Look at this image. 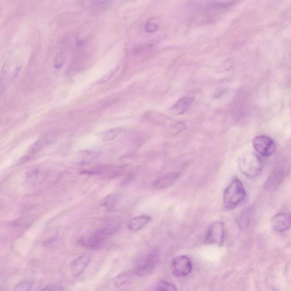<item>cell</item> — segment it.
I'll list each match as a JSON object with an SVG mask.
<instances>
[{"label":"cell","instance_id":"cell-23","mask_svg":"<svg viewBox=\"0 0 291 291\" xmlns=\"http://www.w3.org/2000/svg\"><path fill=\"white\" fill-rule=\"evenodd\" d=\"M33 287L32 281H25L18 284L13 291H30Z\"/></svg>","mask_w":291,"mask_h":291},{"label":"cell","instance_id":"cell-24","mask_svg":"<svg viewBox=\"0 0 291 291\" xmlns=\"http://www.w3.org/2000/svg\"><path fill=\"white\" fill-rule=\"evenodd\" d=\"M154 47V44H152L141 45V46L138 47L135 50V52L137 54L146 53V52L151 51L153 49Z\"/></svg>","mask_w":291,"mask_h":291},{"label":"cell","instance_id":"cell-25","mask_svg":"<svg viewBox=\"0 0 291 291\" xmlns=\"http://www.w3.org/2000/svg\"><path fill=\"white\" fill-rule=\"evenodd\" d=\"M63 291V287L59 284L56 285H50L44 287L40 291Z\"/></svg>","mask_w":291,"mask_h":291},{"label":"cell","instance_id":"cell-17","mask_svg":"<svg viewBox=\"0 0 291 291\" xmlns=\"http://www.w3.org/2000/svg\"><path fill=\"white\" fill-rule=\"evenodd\" d=\"M124 129L122 127H116L107 130L102 135V140L105 142L112 141L120 136L124 132Z\"/></svg>","mask_w":291,"mask_h":291},{"label":"cell","instance_id":"cell-8","mask_svg":"<svg viewBox=\"0 0 291 291\" xmlns=\"http://www.w3.org/2000/svg\"><path fill=\"white\" fill-rule=\"evenodd\" d=\"M22 65L16 62H9L3 65L1 71V89L6 87L9 82L18 77Z\"/></svg>","mask_w":291,"mask_h":291},{"label":"cell","instance_id":"cell-13","mask_svg":"<svg viewBox=\"0 0 291 291\" xmlns=\"http://www.w3.org/2000/svg\"><path fill=\"white\" fill-rule=\"evenodd\" d=\"M193 102V99L186 96L180 99L171 108V112L176 115H182L189 109Z\"/></svg>","mask_w":291,"mask_h":291},{"label":"cell","instance_id":"cell-9","mask_svg":"<svg viewBox=\"0 0 291 291\" xmlns=\"http://www.w3.org/2000/svg\"><path fill=\"white\" fill-rule=\"evenodd\" d=\"M57 138V134L55 133L49 132L43 134L35 143L32 145L30 147L28 154L26 157H23V160L22 162L27 161L31 158H33L38 152L42 149L53 144Z\"/></svg>","mask_w":291,"mask_h":291},{"label":"cell","instance_id":"cell-6","mask_svg":"<svg viewBox=\"0 0 291 291\" xmlns=\"http://www.w3.org/2000/svg\"><path fill=\"white\" fill-rule=\"evenodd\" d=\"M171 268L173 275L178 278H183L190 274L193 266L189 258L183 255L176 256L172 259Z\"/></svg>","mask_w":291,"mask_h":291},{"label":"cell","instance_id":"cell-11","mask_svg":"<svg viewBox=\"0 0 291 291\" xmlns=\"http://www.w3.org/2000/svg\"><path fill=\"white\" fill-rule=\"evenodd\" d=\"M92 260V256L85 254L79 256L73 261L70 265L71 272L75 277L82 274L87 268Z\"/></svg>","mask_w":291,"mask_h":291},{"label":"cell","instance_id":"cell-22","mask_svg":"<svg viewBox=\"0 0 291 291\" xmlns=\"http://www.w3.org/2000/svg\"><path fill=\"white\" fill-rule=\"evenodd\" d=\"M40 174V169L37 168L31 169V170L26 173V180L30 183H35L39 179Z\"/></svg>","mask_w":291,"mask_h":291},{"label":"cell","instance_id":"cell-3","mask_svg":"<svg viewBox=\"0 0 291 291\" xmlns=\"http://www.w3.org/2000/svg\"><path fill=\"white\" fill-rule=\"evenodd\" d=\"M158 259V255L155 251L142 255L135 265L133 271L135 275L144 276L150 274L157 266Z\"/></svg>","mask_w":291,"mask_h":291},{"label":"cell","instance_id":"cell-19","mask_svg":"<svg viewBox=\"0 0 291 291\" xmlns=\"http://www.w3.org/2000/svg\"><path fill=\"white\" fill-rule=\"evenodd\" d=\"M160 27V22L156 18H151L147 21L145 24V30L148 33L157 32Z\"/></svg>","mask_w":291,"mask_h":291},{"label":"cell","instance_id":"cell-7","mask_svg":"<svg viewBox=\"0 0 291 291\" xmlns=\"http://www.w3.org/2000/svg\"><path fill=\"white\" fill-rule=\"evenodd\" d=\"M255 150L263 157H270L276 150V145L271 138L266 136H258L252 141Z\"/></svg>","mask_w":291,"mask_h":291},{"label":"cell","instance_id":"cell-26","mask_svg":"<svg viewBox=\"0 0 291 291\" xmlns=\"http://www.w3.org/2000/svg\"><path fill=\"white\" fill-rule=\"evenodd\" d=\"M117 70L118 68H114V70L109 73L108 75H106L104 77L100 80L99 82V84H103V83H105L106 82H108L109 80L112 78L113 75L116 74Z\"/></svg>","mask_w":291,"mask_h":291},{"label":"cell","instance_id":"cell-14","mask_svg":"<svg viewBox=\"0 0 291 291\" xmlns=\"http://www.w3.org/2000/svg\"><path fill=\"white\" fill-rule=\"evenodd\" d=\"M151 220V218L150 216L146 215L134 217L129 222L127 225L128 229L134 233L139 231L150 223Z\"/></svg>","mask_w":291,"mask_h":291},{"label":"cell","instance_id":"cell-4","mask_svg":"<svg viewBox=\"0 0 291 291\" xmlns=\"http://www.w3.org/2000/svg\"><path fill=\"white\" fill-rule=\"evenodd\" d=\"M113 229L105 228L97 231L89 236L84 237L78 241V244L82 247L90 249H96L102 247L106 239L113 233Z\"/></svg>","mask_w":291,"mask_h":291},{"label":"cell","instance_id":"cell-21","mask_svg":"<svg viewBox=\"0 0 291 291\" xmlns=\"http://www.w3.org/2000/svg\"><path fill=\"white\" fill-rule=\"evenodd\" d=\"M155 291H178L176 286L167 282H159Z\"/></svg>","mask_w":291,"mask_h":291},{"label":"cell","instance_id":"cell-20","mask_svg":"<svg viewBox=\"0 0 291 291\" xmlns=\"http://www.w3.org/2000/svg\"><path fill=\"white\" fill-rule=\"evenodd\" d=\"M90 4L88 5L89 9L94 10H104L109 8L111 5L110 1H91L89 2Z\"/></svg>","mask_w":291,"mask_h":291},{"label":"cell","instance_id":"cell-10","mask_svg":"<svg viewBox=\"0 0 291 291\" xmlns=\"http://www.w3.org/2000/svg\"><path fill=\"white\" fill-rule=\"evenodd\" d=\"M271 224L273 229L279 232L288 230L291 228V215L288 213H280L272 218Z\"/></svg>","mask_w":291,"mask_h":291},{"label":"cell","instance_id":"cell-18","mask_svg":"<svg viewBox=\"0 0 291 291\" xmlns=\"http://www.w3.org/2000/svg\"><path fill=\"white\" fill-rule=\"evenodd\" d=\"M117 197L116 195L111 194L103 198L100 202V206L107 211L112 210L116 206Z\"/></svg>","mask_w":291,"mask_h":291},{"label":"cell","instance_id":"cell-16","mask_svg":"<svg viewBox=\"0 0 291 291\" xmlns=\"http://www.w3.org/2000/svg\"><path fill=\"white\" fill-rule=\"evenodd\" d=\"M135 273L131 272H127L121 273V274L118 275L113 280V286L116 287V288H119V287H122L125 285L129 280L132 278Z\"/></svg>","mask_w":291,"mask_h":291},{"label":"cell","instance_id":"cell-15","mask_svg":"<svg viewBox=\"0 0 291 291\" xmlns=\"http://www.w3.org/2000/svg\"><path fill=\"white\" fill-rule=\"evenodd\" d=\"M234 1H209L205 6L207 12L216 13L223 11L233 5Z\"/></svg>","mask_w":291,"mask_h":291},{"label":"cell","instance_id":"cell-12","mask_svg":"<svg viewBox=\"0 0 291 291\" xmlns=\"http://www.w3.org/2000/svg\"><path fill=\"white\" fill-rule=\"evenodd\" d=\"M181 176L180 172H171L160 176L152 185V188L155 190L162 189L174 184Z\"/></svg>","mask_w":291,"mask_h":291},{"label":"cell","instance_id":"cell-2","mask_svg":"<svg viewBox=\"0 0 291 291\" xmlns=\"http://www.w3.org/2000/svg\"><path fill=\"white\" fill-rule=\"evenodd\" d=\"M263 167L262 159L255 152H245L239 158V169L247 177L255 178L259 175Z\"/></svg>","mask_w":291,"mask_h":291},{"label":"cell","instance_id":"cell-5","mask_svg":"<svg viewBox=\"0 0 291 291\" xmlns=\"http://www.w3.org/2000/svg\"><path fill=\"white\" fill-rule=\"evenodd\" d=\"M225 225L221 221H216L211 224L206 232L205 240L208 244L222 247L225 240Z\"/></svg>","mask_w":291,"mask_h":291},{"label":"cell","instance_id":"cell-1","mask_svg":"<svg viewBox=\"0 0 291 291\" xmlns=\"http://www.w3.org/2000/svg\"><path fill=\"white\" fill-rule=\"evenodd\" d=\"M246 191L243 183L236 178L225 189L223 206L228 210L234 209L245 200Z\"/></svg>","mask_w":291,"mask_h":291}]
</instances>
